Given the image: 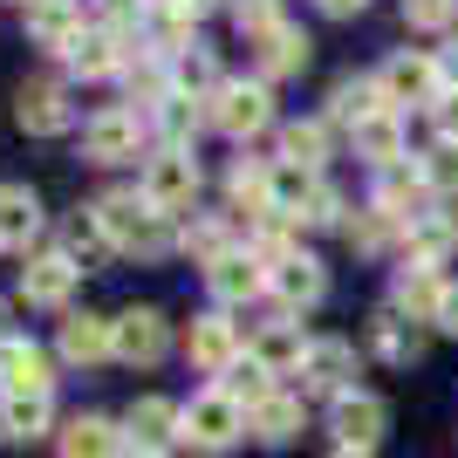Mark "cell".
I'll return each instance as SVG.
<instances>
[{"mask_svg": "<svg viewBox=\"0 0 458 458\" xmlns=\"http://www.w3.org/2000/svg\"><path fill=\"white\" fill-rule=\"evenodd\" d=\"M103 226H110V240H116V253H165V212L144 199V191H110L103 199Z\"/></svg>", "mask_w": 458, "mask_h": 458, "instance_id": "6da1fadb", "label": "cell"}, {"mask_svg": "<svg viewBox=\"0 0 458 458\" xmlns=\"http://www.w3.org/2000/svg\"><path fill=\"white\" fill-rule=\"evenodd\" d=\"M328 431H335V445H343V452H377L383 431H390V403H383V397H363V390H349V397H335V411H328Z\"/></svg>", "mask_w": 458, "mask_h": 458, "instance_id": "7a4b0ae2", "label": "cell"}, {"mask_svg": "<svg viewBox=\"0 0 458 458\" xmlns=\"http://www.w3.org/2000/svg\"><path fill=\"white\" fill-rule=\"evenodd\" d=\"M123 438L137 445V458H165L185 438V411H178L172 397H137L131 418H123Z\"/></svg>", "mask_w": 458, "mask_h": 458, "instance_id": "3957f363", "label": "cell"}, {"mask_svg": "<svg viewBox=\"0 0 458 458\" xmlns=\"http://www.w3.org/2000/svg\"><path fill=\"white\" fill-rule=\"evenodd\" d=\"M144 199H151L157 212H178V206H191V191H199V157L191 151H178V144H165V151L144 165Z\"/></svg>", "mask_w": 458, "mask_h": 458, "instance_id": "277c9868", "label": "cell"}, {"mask_svg": "<svg viewBox=\"0 0 458 458\" xmlns=\"http://www.w3.org/2000/svg\"><path fill=\"white\" fill-rule=\"evenodd\" d=\"M212 123H219L226 137H260L274 123L267 82H226V89H212Z\"/></svg>", "mask_w": 458, "mask_h": 458, "instance_id": "5b68a950", "label": "cell"}, {"mask_svg": "<svg viewBox=\"0 0 458 458\" xmlns=\"http://www.w3.org/2000/svg\"><path fill=\"white\" fill-rule=\"evenodd\" d=\"M240 403L226 397V390H206V397H191L185 403V438L199 445V452H226L233 438H240Z\"/></svg>", "mask_w": 458, "mask_h": 458, "instance_id": "8992f818", "label": "cell"}, {"mask_svg": "<svg viewBox=\"0 0 458 458\" xmlns=\"http://www.w3.org/2000/svg\"><path fill=\"white\" fill-rule=\"evenodd\" d=\"M137 144H144L137 110H103V116H89V131H82L89 165H123V157H137Z\"/></svg>", "mask_w": 458, "mask_h": 458, "instance_id": "52a82bcc", "label": "cell"}, {"mask_svg": "<svg viewBox=\"0 0 458 458\" xmlns=\"http://www.w3.org/2000/svg\"><path fill=\"white\" fill-rule=\"evenodd\" d=\"M377 82H383L390 103H438V96H445V69L431 55H390Z\"/></svg>", "mask_w": 458, "mask_h": 458, "instance_id": "ba28073f", "label": "cell"}, {"mask_svg": "<svg viewBox=\"0 0 458 458\" xmlns=\"http://www.w3.org/2000/svg\"><path fill=\"white\" fill-rule=\"evenodd\" d=\"M185 356L199 369H212V377H226V369L240 363V328H233L226 315H199V322L185 328Z\"/></svg>", "mask_w": 458, "mask_h": 458, "instance_id": "9c48e42d", "label": "cell"}, {"mask_svg": "<svg viewBox=\"0 0 458 458\" xmlns=\"http://www.w3.org/2000/svg\"><path fill=\"white\" fill-rule=\"evenodd\" d=\"M349 377H356V349H349V343H308V356H301V390L349 397Z\"/></svg>", "mask_w": 458, "mask_h": 458, "instance_id": "30bf717a", "label": "cell"}, {"mask_svg": "<svg viewBox=\"0 0 458 458\" xmlns=\"http://www.w3.org/2000/svg\"><path fill=\"white\" fill-rule=\"evenodd\" d=\"M48 356H41L35 343H0V390H7V397H48Z\"/></svg>", "mask_w": 458, "mask_h": 458, "instance_id": "8fae6325", "label": "cell"}, {"mask_svg": "<svg viewBox=\"0 0 458 458\" xmlns=\"http://www.w3.org/2000/svg\"><path fill=\"white\" fill-rule=\"evenodd\" d=\"M110 328H116V356L123 363H157L165 356V315L157 308H123Z\"/></svg>", "mask_w": 458, "mask_h": 458, "instance_id": "7c38bea8", "label": "cell"}, {"mask_svg": "<svg viewBox=\"0 0 458 458\" xmlns=\"http://www.w3.org/2000/svg\"><path fill=\"white\" fill-rule=\"evenodd\" d=\"M445 294H452V287H445L431 267H418V260H411V267L397 274V287H390V308H397V315H411V322H438Z\"/></svg>", "mask_w": 458, "mask_h": 458, "instance_id": "4fadbf2b", "label": "cell"}, {"mask_svg": "<svg viewBox=\"0 0 458 458\" xmlns=\"http://www.w3.org/2000/svg\"><path fill=\"white\" fill-rule=\"evenodd\" d=\"M14 116H21V131H35V137L69 131V103H62V82H21Z\"/></svg>", "mask_w": 458, "mask_h": 458, "instance_id": "5bb4252c", "label": "cell"}, {"mask_svg": "<svg viewBox=\"0 0 458 458\" xmlns=\"http://www.w3.org/2000/svg\"><path fill=\"white\" fill-rule=\"evenodd\" d=\"M206 281H212L219 301H253V294L267 287V260H260V253H226V260L206 267Z\"/></svg>", "mask_w": 458, "mask_h": 458, "instance_id": "9a60e30c", "label": "cell"}, {"mask_svg": "<svg viewBox=\"0 0 458 458\" xmlns=\"http://www.w3.org/2000/svg\"><path fill=\"white\" fill-rule=\"evenodd\" d=\"M76 274L82 267L69 260V253H41L35 267L21 274V294H28L35 308H62V301H69V287H76Z\"/></svg>", "mask_w": 458, "mask_h": 458, "instance_id": "2e32d148", "label": "cell"}, {"mask_svg": "<svg viewBox=\"0 0 458 458\" xmlns=\"http://www.w3.org/2000/svg\"><path fill=\"white\" fill-rule=\"evenodd\" d=\"M253 363L267 369V377H287V369H301V356H308V335L294 322H267L260 335H253V349H247Z\"/></svg>", "mask_w": 458, "mask_h": 458, "instance_id": "e0dca14e", "label": "cell"}, {"mask_svg": "<svg viewBox=\"0 0 458 458\" xmlns=\"http://www.w3.org/2000/svg\"><path fill=\"white\" fill-rule=\"evenodd\" d=\"M62 356H69V363H103V356H116V328L103 322V315H69V322H62Z\"/></svg>", "mask_w": 458, "mask_h": 458, "instance_id": "ac0fdd59", "label": "cell"}, {"mask_svg": "<svg viewBox=\"0 0 458 458\" xmlns=\"http://www.w3.org/2000/svg\"><path fill=\"white\" fill-rule=\"evenodd\" d=\"M41 233V206L28 185H0V247H28Z\"/></svg>", "mask_w": 458, "mask_h": 458, "instance_id": "d6986e66", "label": "cell"}, {"mask_svg": "<svg viewBox=\"0 0 458 458\" xmlns=\"http://www.w3.org/2000/svg\"><path fill=\"white\" fill-rule=\"evenodd\" d=\"M28 28H35L41 48H62V55L82 41V21H76V7H69V0H35V7H28Z\"/></svg>", "mask_w": 458, "mask_h": 458, "instance_id": "ffe728a7", "label": "cell"}, {"mask_svg": "<svg viewBox=\"0 0 458 458\" xmlns=\"http://www.w3.org/2000/svg\"><path fill=\"white\" fill-rule=\"evenodd\" d=\"M356 151L377 165V172H390L403 157V123H397V110H377L369 123H356Z\"/></svg>", "mask_w": 458, "mask_h": 458, "instance_id": "44dd1931", "label": "cell"}, {"mask_svg": "<svg viewBox=\"0 0 458 458\" xmlns=\"http://www.w3.org/2000/svg\"><path fill=\"white\" fill-rule=\"evenodd\" d=\"M274 287H281L287 308H315V301H322V287H328V274H322V260L294 253V260H281V267H274Z\"/></svg>", "mask_w": 458, "mask_h": 458, "instance_id": "7402d4cb", "label": "cell"}, {"mask_svg": "<svg viewBox=\"0 0 458 458\" xmlns=\"http://www.w3.org/2000/svg\"><path fill=\"white\" fill-rule=\"evenodd\" d=\"M123 452V431L110 418H76L62 431V458H116Z\"/></svg>", "mask_w": 458, "mask_h": 458, "instance_id": "603a6c76", "label": "cell"}, {"mask_svg": "<svg viewBox=\"0 0 458 458\" xmlns=\"http://www.w3.org/2000/svg\"><path fill=\"white\" fill-rule=\"evenodd\" d=\"M253 424V438H267V445H287L294 431H301V397H287V390H274L267 403H253L247 411Z\"/></svg>", "mask_w": 458, "mask_h": 458, "instance_id": "cb8c5ba5", "label": "cell"}, {"mask_svg": "<svg viewBox=\"0 0 458 458\" xmlns=\"http://www.w3.org/2000/svg\"><path fill=\"white\" fill-rule=\"evenodd\" d=\"M226 191H233V206L247 212V219H267V212H274V178L260 172V165H247V157H240V165H233Z\"/></svg>", "mask_w": 458, "mask_h": 458, "instance_id": "d4e9b609", "label": "cell"}, {"mask_svg": "<svg viewBox=\"0 0 458 458\" xmlns=\"http://www.w3.org/2000/svg\"><path fill=\"white\" fill-rule=\"evenodd\" d=\"M377 110H390L383 82H343V89L328 96V116H335V123H369Z\"/></svg>", "mask_w": 458, "mask_h": 458, "instance_id": "484cf974", "label": "cell"}, {"mask_svg": "<svg viewBox=\"0 0 458 458\" xmlns=\"http://www.w3.org/2000/svg\"><path fill=\"white\" fill-rule=\"evenodd\" d=\"M308 62V35L301 28H274V35H260V76H294Z\"/></svg>", "mask_w": 458, "mask_h": 458, "instance_id": "4316f807", "label": "cell"}, {"mask_svg": "<svg viewBox=\"0 0 458 458\" xmlns=\"http://www.w3.org/2000/svg\"><path fill=\"white\" fill-rule=\"evenodd\" d=\"M110 253H116V240H110V226H103V212H76V219H69V260L89 267V260H110Z\"/></svg>", "mask_w": 458, "mask_h": 458, "instance_id": "83f0119b", "label": "cell"}, {"mask_svg": "<svg viewBox=\"0 0 458 458\" xmlns=\"http://www.w3.org/2000/svg\"><path fill=\"white\" fill-rule=\"evenodd\" d=\"M0 431L14 445L41 438V431H48V397H0Z\"/></svg>", "mask_w": 458, "mask_h": 458, "instance_id": "f1b7e54d", "label": "cell"}, {"mask_svg": "<svg viewBox=\"0 0 458 458\" xmlns=\"http://www.w3.org/2000/svg\"><path fill=\"white\" fill-rule=\"evenodd\" d=\"M452 219H438V212H424V219H411V260L418 267H438L445 253H452Z\"/></svg>", "mask_w": 458, "mask_h": 458, "instance_id": "f546056e", "label": "cell"}, {"mask_svg": "<svg viewBox=\"0 0 458 458\" xmlns=\"http://www.w3.org/2000/svg\"><path fill=\"white\" fill-rule=\"evenodd\" d=\"M69 62H76V76H110L116 62H123V41L103 35V28H89V35L69 48Z\"/></svg>", "mask_w": 458, "mask_h": 458, "instance_id": "4dcf8cb0", "label": "cell"}, {"mask_svg": "<svg viewBox=\"0 0 458 458\" xmlns=\"http://www.w3.org/2000/svg\"><path fill=\"white\" fill-rule=\"evenodd\" d=\"M281 157H287V165H301V172H315V165L328 157V131H322V123H287V131H281Z\"/></svg>", "mask_w": 458, "mask_h": 458, "instance_id": "1f68e13d", "label": "cell"}, {"mask_svg": "<svg viewBox=\"0 0 458 458\" xmlns=\"http://www.w3.org/2000/svg\"><path fill=\"white\" fill-rule=\"evenodd\" d=\"M219 390H226L233 403H247V411H253V403H267V397H274V377L247 356V363H233L226 377H219Z\"/></svg>", "mask_w": 458, "mask_h": 458, "instance_id": "d6a6232c", "label": "cell"}, {"mask_svg": "<svg viewBox=\"0 0 458 458\" xmlns=\"http://www.w3.org/2000/svg\"><path fill=\"white\" fill-rule=\"evenodd\" d=\"M157 116H165V137H172L178 151H185V137L199 131V123H212V96H206V103H185V96H165V103H157Z\"/></svg>", "mask_w": 458, "mask_h": 458, "instance_id": "836d02e7", "label": "cell"}, {"mask_svg": "<svg viewBox=\"0 0 458 458\" xmlns=\"http://www.w3.org/2000/svg\"><path fill=\"white\" fill-rule=\"evenodd\" d=\"M369 343H377V356H390V363H411V356H418V335L403 328V315H397V308L369 322Z\"/></svg>", "mask_w": 458, "mask_h": 458, "instance_id": "e575fe53", "label": "cell"}, {"mask_svg": "<svg viewBox=\"0 0 458 458\" xmlns=\"http://www.w3.org/2000/svg\"><path fill=\"white\" fill-rule=\"evenodd\" d=\"M233 21H240V35H274L281 28V0H233Z\"/></svg>", "mask_w": 458, "mask_h": 458, "instance_id": "d590c367", "label": "cell"}, {"mask_svg": "<svg viewBox=\"0 0 458 458\" xmlns=\"http://www.w3.org/2000/svg\"><path fill=\"white\" fill-rule=\"evenodd\" d=\"M424 185L431 191H458V137H438V151L424 157Z\"/></svg>", "mask_w": 458, "mask_h": 458, "instance_id": "8d00e7d4", "label": "cell"}, {"mask_svg": "<svg viewBox=\"0 0 458 458\" xmlns=\"http://www.w3.org/2000/svg\"><path fill=\"white\" fill-rule=\"evenodd\" d=\"M185 253H191V260H206V267H212V260H226V226H212V219H199V226H191L185 233Z\"/></svg>", "mask_w": 458, "mask_h": 458, "instance_id": "74e56055", "label": "cell"}, {"mask_svg": "<svg viewBox=\"0 0 458 458\" xmlns=\"http://www.w3.org/2000/svg\"><path fill=\"white\" fill-rule=\"evenodd\" d=\"M397 226H403V219H390V212H383V206H369L363 219L349 226V240H356V247L369 253V247H383V240H390V233H397Z\"/></svg>", "mask_w": 458, "mask_h": 458, "instance_id": "f35d334b", "label": "cell"}, {"mask_svg": "<svg viewBox=\"0 0 458 458\" xmlns=\"http://www.w3.org/2000/svg\"><path fill=\"white\" fill-rule=\"evenodd\" d=\"M301 226H343V199H335L328 185H315L308 206H301Z\"/></svg>", "mask_w": 458, "mask_h": 458, "instance_id": "ab89813d", "label": "cell"}, {"mask_svg": "<svg viewBox=\"0 0 458 458\" xmlns=\"http://www.w3.org/2000/svg\"><path fill=\"white\" fill-rule=\"evenodd\" d=\"M131 96H144V103H165V76H157L144 55L131 62Z\"/></svg>", "mask_w": 458, "mask_h": 458, "instance_id": "60d3db41", "label": "cell"}, {"mask_svg": "<svg viewBox=\"0 0 458 458\" xmlns=\"http://www.w3.org/2000/svg\"><path fill=\"white\" fill-rule=\"evenodd\" d=\"M403 14H411V28H445V21H452V0H403Z\"/></svg>", "mask_w": 458, "mask_h": 458, "instance_id": "b9f144b4", "label": "cell"}, {"mask_svg": "<svg viewBox=\"0 0 458 458\" xmlns=\"http://www.w3.org/2000/svg\"><path fill=\"white\" fill-rule=\"evenodd\" d=\"M431 110H438V131H445V137H458V89H445Z\"/></svg>", "mask_w": 458, "mask_h": 458, "instance_id": "7bdbcfd3", "label": "cell"}, {"mask_svg": "<svg viewBox=\"0 0 458 458\" xmlns=\"http://www.w3.org/2000/svg\"><path fill=\"white\" fill-rule=\"evenodd\" d=\"M178 76L185 82H212V62L206 55H178Z\"/></svg>", "mask_w": 458, "mask_h": 458, "instance_id": "ee69618b", "label": "cell"}, {"mask_svg": "<svg viewBox=\"0 0 458 458\" xmlns=\"http://www.w3.org/2000/svg\"><path fill=\"white\" fill-rule=\"evenodd\" d=\"M438 328H445V335H458V287L445 294V308H438Z\"/></svg>", "mask_w": 458, "mask_h": 458, "instance_id": "f6af8a7d", "label": "cell"}, {"mask_svg": "<svg viewBox=\"0 0 458 458\" xmlns=\"http://www.w3.org/2000/svg\"><path fill=\"white\" fill-rule=\"evenodd\" d=\"M206 7H212V0H172V14H185V21H191V14H206Z\"/></svg>", "mask_w": 458, "mask_h": 458, "instance_id": "bcb514c9", "label": "cell"}, {"mask_svg": "<svg viewBox=\"0 0 458 458\" xmlns=\"http://www.w3.org/2000/svg\"><path fill=\"white\" fill-rule=\"evenodd\" d=\"M363 0H322V14H356Z\"/></svg>", "mask_w": 458, "mask_h": 458, "instance_id": "7dc6e473", "label": "cell"}, {"mask_svg": "<svg viewBox=\"0 0 458 458\" xmlns=\"http://www.w3.org/2000/svg\"><path fill=\"white\" fill-rule=\"evenodd\" d=\"M103 7H110V14H137V7H144V0H103Z\"/></svg>", "mask_w": 458, "mask_h": 458, "instance_id": "c3c4849f", "label": "cell"}, {"mask_svg": "<svg viewBox=\"0 0 458 458\" xmlns=\"http://www.w3.org/2000/svg\"><path fill=\"white\" fill-rule=\"evenodd\" d=\"M328 458H377V452H343V445H335V452H328Z\"/></svg>", "mask_w": 458, "mask_h": 458, "instance_id": "681fc988", "label": "cell"}, {"mask_svg": "<svg viewBox=\"0 0 458 458\" xmlns=\"http://www.w3.org/2000/svg\"><path fill=\"white\" fill-rule=\"evenodd\" d=\"M28 7H35V0H28Z\"/></svg>", "mask_w": 458, "mask_h": 458, "instance_id": "f907efd6", "label": "cell"}]
</instances>
